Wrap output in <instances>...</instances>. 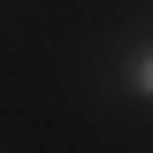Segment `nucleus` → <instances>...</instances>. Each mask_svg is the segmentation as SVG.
Masks as SVG:
<instances>
[{
    "mask_svg": "<svg viewBox=\"0 0 153 153\" xmlns=\"http://www.w3.org/2000/svg\"><path fill=\"white\" fill-rule=\"evenodd\" d=\"M130 92H146V100H153V54H146V61L130 69Z\"/></svg>",
    "mask_w": 153,
    "mask_h": 153,
    "instance_id": "f257e3e1",
    "label": "nucleus"
}]
</instances>
